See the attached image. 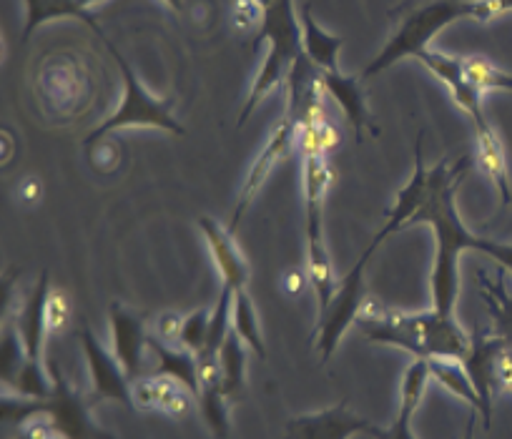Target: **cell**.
<instances>
[{
    "instance_id": "obj_6",
    "label": "cell",
    "mask_w": 512,
    "mask_h": 439,
    "mask_svg": "<svg viewBox=\"0 0 512 439\" xmlns=\"http://www.w3.org/2000/svg\"><path fill=\"white\" fill-rule=\"evenodd\" d=\"M103 43L111 51L113 61L118 63V71H121L123 78V98L118 103L116 111L86 138V149L96 146L106 133L113 131H123V128H161V131H171V133H184V126L176 121L174 116V98H154L144 86H141L139 76L134 73V68L128 66L126 58L116 51L111 41H106L103 36Z\"/></svg>"
},
{
    "instance_id": "obj_35",
    "label": "cell",
    "mask_w": 512,
    "mask_h": 439,
    "mask_svg": "<svg viewBox=\"0 0 512 439\" xmlns=\"http://www.w3.org/2000/svg\"><path fill=\"white\" fill-rule=\"evenodd\" d=\"M6 439H66L56 427H53L51 419L46 417V412L38 414V417L28 419L23 427L11 429Z\"/></svg>"
},
{
    "instance_id": "obj_34",
    "label": "cell",
    "mask_w": 512,
    "mask_h": 439,
    "mask_svg": "<svg viewBox=\"0 0 512 439\" xmlns=\"http://www.w3.org/2000/svg\"><path fill=\"white\" fill-rule=\"evenodd\" d=\"M209 317L211 312L206 309H196L184 319V332H181L179 347L189 349L191 354H201L206 349V339H209Z\"/></svg>"
},
{
    "instance_id": "obj_19",
    "label": "cell",
    "mask_w": 512,
    "mask_h": 439,
    "mask_svg": "<svg viewBox=\"0 0 512 439\" xmlns=\"http://www.w3.org/2000/svg\"><path fill=\"white\" fill-rule=\"evenodd\" d=\"M430 379L432 377L430 367H427V359H415V362L407 367L405 379H402V399L395 422L387 429L379 427L374 439H415V432H412V417H415L417 407H420V399L422 394H425Z\"/></svg>"
},
{
    "instance_id": "obj_38",
    "label": "cell",
    "mask_w": 512,
    "mask_h": 439,
    "mask_svg": "<svg viewBox=\"0 0 512 439\" xmlns=\"http://www.w3.org/2000/svg\"><path fill=\"white\" fill-rule=\"evenodd\" d=\"M472 249L492 256V259L500 261L507 271H512V244H507V241H492V239H480V236H475Z\"/></svg>"
},
{
    "instance_id": "obj_15",
    "label": "cell",
    "mask_w": 512,
    "mask_h": 439,
    "mask_svg": "<svg viewBox=\"0 0 512 439\" xmlns=\"http://www.w3.org/2000/svg\"><path fill=\"white\" fill-rule=\"evenodd\" d=\"M131 394H134V407L146 409V412H164L169 417H186L194 402V394L186 387H181L176 379L164 377V374H154V377H141L131 384Z\"/></svg>"
},
{
    "instance_id": "obj_1",
    "label": "cell",
    "mask_w": 512,
    "mask_h": 439,
    "mask_svg": "<svg viewBox=\"0 0 512 439\" xmlns=\"http://www.w3.org/2000/svg\"><path fill=\"white\" fill-rule=\"evenodd\" d=\"M470 166V159H460L452 166L442 161L435 169H430V194L410 224H430L435 231L437 251L430 279L432 309L445 317H455L457 294H460V254L472 249V241H475V234L465 229L455 209V194Z\"/></svg>"
},
{
    "instance_id": "obj_41",
    "label": "cell",
    "mask_w": 512,
    "mask_h": 439,
    "mask_svg": "<svg viewBox=\"0 0 512 439\" xmlns=\"http://www.w3.org/2000/svg\"><path fill=\"white\" fill-rule=\"evenodd\" d=\"M41 191H43V186L38 184V179H23V184H21V196H23V201H38L41 199Z\"/></svg>"
},
{
    "instance_id": "obj_11",
    "label": "cell",
    "mask_w": 512,
    "mask_h": 439,
    "mask_svg": "<svg viewBox=\"0 0 512 439\" xmlns=\"http://www.w3.org/2000/svg\"><path fill=\"white\" fill-rule=\"evenodd\" d=\"M377 424L354 414L347 404L302 414L287 424V439H352L354 434H377Z\"/></svg>"
},
{
    "instance_id": "obj_13",
    "label": "cell",
    "mask_w": 512,
    "mask_h": 439,
    "mask_svg": "<svg viewBox=\"0 0 512 439\" xmlns=\"http://www.w3.org/2000/svg\"><path fill=\"white\" fill-rule=\"evenodd\" d=\"M417 61L425 68H430L447 88H450L452 98H455L457 106L472 118V126H480L485 123V113H482V96L465 81V73H462V58L460 56H447L442 51H432V48H425V51L417 53Z\"/></svg>"
},
{
    "instance_id": "obj_25",
    "label": "cell",
    "mask_w": 512,
    "mask_h": 439,
    "mask_svg": "<svg viewBox=\"0 0 512 439\" xmlns=\"http://www.w3.org/2000/svg\"><path fill=\"white\" fill-rule=\"evenodd\" d=\"M427 367H430V377L435 382L450 389L455 397L465 399L472 407V412L482 414V399L477 394L475 384H472L470 374H467L465 362H460V359H427Z\"/></svg>"
},
{
    "instance_id": "obj_28",
    "label": "cell",
    "mask_w": 512,
    "mask_h": 439,
    "mask_svg": "<svg viewBox=\"0 0 512 439\" xmlns=\"http://www.w3.org/2000/svg\"><path fill=\"white\" fill-rule=\"evenodd\" d=\"M26 3H28V23H26V31H23V38H31V33L36 31L43 21H51V18H61V16L81 18V21H86L88 26H91L93 31H98V36L103 38L96 18H93L91 13L81 11L76 0H26Z\"/></svg>"
},
{
    "instance_id": "obj_30",
    "label": "cell",
    "mask_w": 512,
    "mask_h": 439,
    "mask_svg": "<svg viewBox=\"0 0 512 439\" xmlns=\"http://www.w3.org/2000/svg\"><path fill=\"white\" fill-rule=\"evenodd\" d=\"M462 73H465V81L475 88L477 93L487 91H512V76L510 73L500 71L492 61L482 56L462 58Z\"/></svg>"
},
{
    "instance_id": "obj_40",
    "label": "cell",
    "mask_w": 512,
    "mask_h": 439,
    "mask_svg": "<svg viewBox=\"0 0 512 439\" xmlns=\"http://www.w3.org/2000/svg\"><path fill=\"white\" fill-rule=\"evenodd\" d=\"M309 284V274H307V266H292V269L287 271V274L282 276V286L284 291H287L289 297H299L304 289H307Z\"/></svg>"
},
{
    "instance_id": "obj_24",
    "label": "cell",
    "mask_w": 512,
    "mask_h": 439,
    "mask_svg": "<svg viewBox=\"0 0 512 439\" xmlns=\"http://www.w3.org/2000/svg\"><path fill=\"white\" fill-rule=\"evenodd\" d=\"M477 284H480L487 312L495 319V334L507 347H512V294L505 286V276H487V271L480 269Z\"/></svg>"
},
{
    "instance_id": "obj_31",
    "label": "cell",
    "mask_w": 512,
    "mask_h": 439,
    "mask_svg": "<svg viewBox=\"0 0 512 439\" xmlns=\"http://www.w3.org/2000/svg\"><path fill=\"white\" fill-rule=\"evenodd\" d=\"M337 143L339 131L329 121L322 126H297V133H294V149H299L304 159L327 156L329 151L337 149Z\"/></svg>"
},
{
    "instance_id": "obj_42",
    "label": "cell",
    "mask_w": 512,
    "mask_h": 439,
    "mask_svg": "<svg viewBox=\"0 0 512 439\" xmlns=\"http://www.w3.org/2000/svg\"><path fill=\"white\" fill-rule=\"evenodd\" d=\"M475 414L477 412H472L470 422H467V429H465V437H462V439H475Z\"/></svg>"
},
{
    "instance_id": "obj_3",
    "label": "cell",
    "mask_w": 512,
    "mask_h": 439,
    "mask_svg": "<svg viewBox=\"0 0 512 439\" xmlns=\"http://www.w3.org/2000/svg\"><path fill=\"white\" fill-rule=\"evenodd\" d=\"M402 11H405V16L397 21L390 41L384 43L382 51L364 68V78L395 66L397 61L407 56L415 58L417 53L430 48V41L442 28L460 21V18H472L475 3L472 0H407Z\"/></svg>"
},
{
    "instance_id": "obj_16",
    "label": "cell",
    "mask_w": 512,
    "mask_h": 439,
    "mask_svg": "<svg viewBox=\"0 0 512 439\" xmlns=\"http://www.w3.org/2000/svg\"><path fill=\"white\" fill-rule=\"evenodd\" d=\"M505 342L492 332L472 334L470 354L465 357V369L475 384L477 394L482 399V419L490 427L492 417V392H495V362L497 354L502 352Z\"/></svg>"
},
{
    "instance_id": "obj_39",
    "label": "cell",
    "mask_w": 512,
    "mask_h": 439,
    "mask_svg": "<svg viewBox=\"0 0 512 439\" xmlns=\"http://www.w3.org/2000/svg\"><path fill=\"white\" fill-rule=\"evenodd\" d=\"M475 3V13H472V21L487 23L492 18L502 16V13L512 11V0H472Z\"/></svg>"
},
{
    "instance_id": "obj_43",
    "label": "cell",
    "mask_w": 512,
    "mask_h": 439,
    "mask_svg": "<svg viewBox=\"0 0 512 439\" xmlns=\"http://www.w3.org/2000/svg\"><path fill=\"white\" fill-rule=\"evenodd\" d=\"M166 3H169L174 11H181V8H184V0H166Z\"/></svg>"
},
{
    "instance_id": "obj_23",
    "label": "cell",
    "mask_w": 512,
    "mask_h": 439,
    "mask_svg": "<svg viewBox=\"0 0 512 439\" xmlns=\"http://www.w3.org/2000/svg\"><path fill=\"white\" fill-rule=\"evenodd\" d=\"M302 48L307 53L309 61L319 68V71L337 73L339 71V51H342L344 41L339 36H332L324 28L317 26L312 18V8H302Z\"/></svg>"
},
{
    "instance_id": "obj_12",
    "label": "cell",
    "mask_w": 512,
    "mask_h": 439,
    "mask_svg": "<svg viewBox=\"0 0 512 439\" xmlns=\"http://www.w3.org/2000/svg\"><path fill=\"white\" fill-rule=\"evenodd\" d=\"M294 133H297V123L292 121V118L284 113L282 123H279L277 128H274V133L269 136L267 146L262 149V154H259V159L254 161V166H251L249 176H246L244 181V189H241L239 194V201H236V209L234 214H231V221H229V231H236V226H239L241 216L246 214V209L251 206V201L259 196V191H262L264 181L269 179V174L274 171V166L279 164V161L284 159V156L289 154V151L294 149Z\"/></svg>"
},
{
    "instance_id": "obj_2",
    "label": "cell",
    "mask_w": 512,
    "mask_h": 439,
    "mask_svg": "<svg viewBox=\"0 0 512 439\" xmlns=\"http://www.w3.org/2000/svg\"><path fill=\"white\" fill-rule=\"evenodd\" d=\"M359 332L374 344H387L415 359H460L470 354L472 334L437 309L407 314L400 309H382L377 317L357 322Z\"/></svg>"
},
{
    "instance_id": "obj_32",
    "label": "cell",
    "mask_w": 512,
    "mask_h": 439,
    "mask_svg": "<svg viewBox=\"0 0 512 439\" xmlns=\"http://www.w3.org/2000/svg\"><path fill=\"white\" fill-rule=\"evenodd\" d=\"M231 312H234V289L231 286H221L219 302L211 309L209 317V339H206V349L209 354H219L221 344L226 342L231 332Z\"/></svg>"
},
{
    "instance_id": "obj_36",
    "label": "cell",
    "mask_w": 512,
    "mask_h": 439,
    "mask_svg": "<svg viewBox=\"0 0 512 439\" xmlns=\"http://www.w3.org/2000/svg\"><path fill=\"white\" fill-rule=\"evenodd\" d=\"M184 319L176 312H164L156 317L154 322V337L161 339V342L171 344V347H179L181 332H184Z\"/></svg>"
},
{
    "instance_id": "obj_4",
    "label": "cell",
    "mask_w": 512,
    "mask_h": 439,
    "mask_svg": "<svg viewBox=\"0 0 512 439\" xmlns=\"http://www.w3.org/2000/svg\"><path fill=\"white\" fill-rule=\"evenodd\" d=\"M267 41L269 51L264 58L262 68L254 78V88L249 93V101L241 108L239 113V126L251 116L259 101L264 96L274 91L279 83H287L289 71L297 63V58L302 56V23L297 21V13H294L292 0H274L272 6L264 11L262 31L256 36V43Z\"/></svg>"
},
{
    "instance_id": "obj_29",
    "label": "cell",
    "mask_w": 512,
    "mask_h": 439,
    "mask_svg": "<svg viewBox=\"0 0 512 439\" xmlns=\"http://www.w3.org/2000/svg\"><path fill=\"white\" fill-rule=\"evenodd\" d=\"M201 414H204L206 424L214 432L216 439L229 437V409H226V394L224 382H206L199 384V394H196Z\"/></svg>"
},
{
    "instance_id": "obj_7",
    "label": "cell",
    "mask_w": 512,
    "mask_h": 439,
    "mask_svg": "<svg viewBox=\"0 0 512 439\" xmlns=\"http://www.w3.org/2000/svg\"><path fill=\"white\" fill-rule=\"evenodd\" d=\"M377 241L372 239V244L362 251V256L357 259V264L347 271V276L337 281V289H334L332 299H329L327 307L317 314V349L319 357L327 362L334 354V349L342 342L344 332H347L352 324H357V314L362 309L364 299H367V284H364V269H367L369 259L377 251Z\"/></svg>"
},
{
    "instance_id": "obj_18",
    "label": "cell",
    "mask_w": 512,
    "mask_h": 439,
    "mask_svg": "<svg viewBox=\"0 0 512 439\" xmlns=\"http://www.w3.org/2000/svg\"><path fill=\"white\" fill-rule=\"evenodd\" d=\"M427 194H430V169H425V161H422V143H415V176L412 181H407L405 189L397 194L395 206L387 211V224L384 229L374 236L377 244H382L384 236H392L397 234L400 229L412 224L417 211L422 209V204L427 201Z\"/></svg>"
},
{
    "instance_id": "obj_22",
    "label": "cell",
    "mask_w": 512,
    "mask_h": 439,
    "mask_svg": "<svg viewBox=\"0 0 512 439\" xmlns=\"http://www.w3.org/2000/svg\"><path fill=\"white\" fill-rule=\"evenodd\" d=\"M149 352L156 359V374L176 379L181 387L189 389L191 394H199V374H196V354L184 347H171L161 342L154 334H149Z\"/></svg>"
},
{
    "instance_id": "obj_26",
    "label": "cell",
    "mask_w": 512,
    "mask_h": 439,
    "mask_svg": "<svg viewBox=\"0 0 512 439\" xmlns=\"http://www.w3.org/2000/svg\"><path fill=\"white\" fill-rule=\"evenodd\" d=\"M246 344L236 337V332L231 329L226 342L219 349V364H221V377H224V394L229 402L244 394L246 384Z\"/></svg>"
},
{
    "instance_id": "obj_17",
    "label": "cell",
    "mask_w": 512,
    "mask_h": 439,
    "mask_svg": "<svg viewBox=\"0 0 512 439\" xmlns=\"http://www.w3.org/2000/svg\"><path fill=\"white\" fill-rule=\"evenodd\" d=\"M51 274L43 271L41 279H38L36 289L31 291L26 297V302L21 304L16 314V324L18 332H21L23 344H26V354L31 362H43V344H46L48 337V327H46V304H48V294H51ZM6 317V314H3Z\"/></svg>"
},
{
    "instance_id": "obj_37",
    "label": "cell",
    "mask_w": 512,
    "mask_h": 439,
    "mask_svg": "<svg viewBox=\"0 0 512 439\" xmlns=\"http://www.w3.org/2000/svg\"><path fill=\"white\" fill-rule=\"evenodd\" d=\"M264 21V8L256 0H236L234 23L239 31H249L251 26Z\"/></svg>"
},
{
    "instance_id": "obj_5",
    "label": "cell",
    "mask_w": 512,
    "mask_h": 439,
    "mask_svg": "<svg viewBox=\"0 0 512 439\" xmlns=\"http://www.w3.org/2000/svg\"><path fill=\"white\" fill-rule=\"evenodd\" d=\"M334 169L327 156L304 159V201H307V274L314 294H317L319 312L329 304L337 276L329 259L327 236H324V204H327L329 186L334 181Z\"/></svg>"
},
{
    "instance_id": "obj_21",
    "label": "cell",
    "mask_w": 512,
    "mask_h": 439,
    "mask_svg": "<svg viewBox=\"0 0 512 439\" xmlns=\"http://www.w3.org/2000/svg\"><path fill=\"white\" fill-rule=\"evenodd\" d=\"M475 136H477V164H480L482 174L495 184L502 206H510L512 204L510 174H507L505 151H502V143L500 138H497L495 128L485 121L480 123V126H475Z\"/></svg>"
},
{
    "instance_id": "obj_27",
    "label": "cell",
    "mask_w": 512,
    "mask_h": 439,
    "mask_svg": "<svg viewBox=\"0 0 512 439\" xmlns=\"http://www.w3.org/2000/svg\"><path fill=\"white\" fill-rule=\"evenodd\" d=\"M231 329L236 337L251 349L259 359L267 357V347H264L262 329H259V319H256V309L251 304L246 289L234 291V312H231Z\"/></svg>"
},
{
    "instance_id": "obj_8",
    "label": "cell",
    "mask_w": 512,
    "mask_h": 439,
    "mask_svg": "<svg viewBox=\"0 0 512 439\" xmlns=\"http://www.w3.org/2000/svg\"><path fill=\"white\" fill-rule=\"evenodd\" d=\"M48 372H51L53 389L43 412L51 419L53 427L66 439H113L91 419V394L86 397L83 392H78L56 359L48 362Z\"/></svg>"
},
{
    "instance_id": "obj_33",
    "label": "cell",
    "mask_w": 512,
    "mask_h": 439,
    "mask_svg": "<svg viewBox=\"0 0 512 439\" xmlns=\"http://www.w3.org/2000/svg\"><path fill=\"white\" fill-rule=\"evenodd\" d=\"M71 319H73V304H71V297H68V291L53 286L46 304L48 334H51V337H61V334L71 327Z\"/></svg>"
},
{
    "instance_id": "obj_20",
    "label": "cell",
    "mask_w": 512,
    "mask_h": 439,
    "mask_svg": "<svg viewBox=\"0 0 512 439\" xmlns=\"http://www.w3.org/2000/svg\"><path fill=\"white\" fill-rule=\"evenodd\" d=\"M322 83L327 88L329 98L339 103L344 113H347L349 123H352L354 133H357V141H362L364 126L372 128V133H377V128L372 126V118H369L367 111V98H364L362 81L354 76H344L342 71L327 73L322 71Z\"/></svg>"
},
{
    "instance_id": "obj_44",
    "label": "cell",
    "mask_w": 512,
    "mask_h": 439,
    "mask_svg": "<svg viewBox=\"0 0 512 439\" xmlns=\"http://www.w3.org/2000/svg\"><path fill=\"white\" fill-rule=\"evenodd\" d=\"M256 3H259V6H262V8H264V11H267V8H269V6H272L274 0H256Z\"/></svg>"
},
{
    "instance_id": "obj_9",
    "label": "cell",
    "mask_w": 512,
    "mask_h": 439,
    "mask_svg": "<svg viewBox=\"0 0 512 439\" xmlns=\"http://www.w3.org/2000/svg\"><path fill=\"white\" fill-rule=\"evenodd\" d=\"M78 342H81L83 354H86L88 372H91V399L93 402H118L134 407V394H131V379L123 372L121 362L116 359V354L108 352L101 342H98L96 334L91 332V327H81L76 332Z\"/></svg>"
},
{
    "instance_id": "obj_14",
    "label": "cell",
    "mask_w": 512,
    "mask_h": 439,
    "mask_svg": "<svg viewBox=\"0 0 512 439\" xmlns=\"http://www.w3.org/2000/svg\"><path fill=\"white\" fill-rule=\"evenodd\" d=\"M199 229L204 234L206 244H209L216 269H219L221 279H224V286H231L234 291L246 289L249 264L241 256L239 246L234 244V231H229V226H221L211 216H199Z\"/></svg>"
},
{
    "instance_id": "obj_10",
    "label": "cell",
    "mask_w": 512,
    "mask_h": 439,
    "mask_svg": "<svg viewBox=\"0 0 512 439\" xmlns=\"http://www.w3.org/2000/svg\"><path fill=\"white\" fill-rule=\"evenodd\" d=\"M108 319H111L113 354L121 362L126 377L136 382L144 374V352H149V329H146L144 317L134 309L113 302L108 309Z\"/></svg>"
}]
</instances>
